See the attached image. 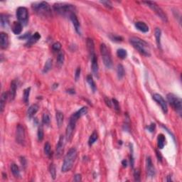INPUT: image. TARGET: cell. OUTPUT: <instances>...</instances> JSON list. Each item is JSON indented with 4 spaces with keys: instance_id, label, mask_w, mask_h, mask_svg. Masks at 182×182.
Here are the masks:
<instances>
[{
    "instance_id": "1",
    "label": "cell",
    "mask_w": 182,
    "mask_h": 182,
    "mask_svg": "<svg viewBox=\"0 0 182 182\" xmlns=\"http://www.w3.org/2000/svg\"><path fill=\"white\" fill-rule=\"evenodd\" d=\"M76 156L77 151L75 148L72 147L71 149H69L68 153L65 156L64 160H63V163L61 168L62 172H68L73 168Z\"/></svg>"
},
{
    "instance_id": "2",
    "label": "cell",
    "mask_w": 182,
    "mask_h": 182,
    "mask_svg": "<svg viewBox=\"0 0 182 182\" xmlns=\"http://www.w3.org/2000/svg\"><path fill=\"white\" fill-rule=\"evenodd\" d=\"M130 42L132 45V46L136 50H137L140 54L145 56H150V53H149V49H148V48H149L148 44L145 41L142 40L141 38H137V37H131L130 38Z\"/></svg>"
},
{
    "instance_id": "3",
    "label": "cell",
    "mask_w": 182,
    "mask_h": 182,
    "mask_svg": "<svg viewBox=\"0 0 182 182\" xmlns=\"http://www.w3.org/2000/svg\"><path fill=\"white\" fill-rule=\"evenodd\" d=\"M54 9L58 14L63 16L70 17L72 14H75V7L71 4L67 3H56L54 4Z\"/></svg>"
},
{
    "instance_id": "4",
    "label": "cell",
    "mask_w": 182,
    "mask_h": 182,
    "mask_svg": "<svg viewBox=\"0 0 182 182\" xmlns=\"http://www.w3.org/2000/svg\"><path fill=\"white\" fill-rule=\"evenodd\" d=\"M32 8L36 14H38L40 16H42V17H48L52 15L51 7L46 1L34 3L32 6Z\"/></svg>"
},
{
    "instance_id": "5",
    "label": "cell",
    "mask_w": 182,
    "mask_h": 182,
    "mask_svg": "<svg viewBox=\"0 0 182 182\" xmlns=\"http://www.w3.org/2000/svg\"><path fill=\"white\" fill-rule=\"evenodd\" d=\"M167 100L169 103L170 105L172 107V108L177 111L179 115H181L182 110V100L178 96L175 95L172 93H169L167 95Z\"/></svg>"
},
{
    "instance_id": "6",
    "label": "cell",
    "mask_w": 182,
    "mask_h": 182,
    "mask_svg": "<svg viewBox=\"0 0 182 182\" xmlns=\"http://www.w3.org/2000/svg\"><path fill=\"white\" fill-rule=\"evenodd\" d=\"M100 54H101L103 63L105 67L107 69H111L112 66V58L107 46L105 44H102L100 45Z\"/></svg>"
},
{
    "instance_id": "7",
    "label": "cell",
    "mask_w": 182,
    "mask_h": 182,
    "mask_svg": "<svg viewBox=\"0 0 182 182\" xmlns=\"http://www.w3.org/2000/svg\"><path fill=\"white\" fill-rule=\"evenodd\" d=\"M143 3L146 4V5H148V7L149 8L152 9L155 12V14L158 16L164 22H167L168 21V18H167V16L165 13L164 12L163 10L159 7V5L156 4V3L153 2V1H144Z\"/></svg>"
},
{
    "instance_id": "8",
    "label": "cell",
    "mask_w": 182,
    "mask_h": 182,
    "mask_svg": "<svg viewBox=\"0 0 182 182\" xmlns=\"http://www.w3.org/2000/svg\"><path fill=\"white\" fill-rule=\"evenodd\" d=\"M17 17L23 26H26L29 21V12L26 7H20L17 10Z\"/></svg>"
},
{
    "instance_id": "9",
    "label": "cell",
    "mask_w": 182,
    "mask_h": 182,
    "mask_svg": "<svg viewBox=\"0 0 182 182\" xmlns=\"http://www.w3.org/2000/svg\"><path fill=\"white\" fill-rule=\"evenodd\" d=\"M69 123L68 125L67 128H66V137L67 141H71L73 138L74 130H75V125H76L77 122H78V120L75 119L73 116H71L70 120H69Z\"/></svg>"
},
{
    "instance_id": "10",
    "label": "cell",
    "mask_w": 182,
    "mask_h": 182,
    "mask_svg": "<svg viewBox=\"0 0 182 182\" xmlns=\"http://www.w3.org/2000/svg\"><path fill=\"white\" fill-rule=\"evenodd\" d=\"M16 140L21 145H24L26 142V134L25 130L21 125H18L16 130Z\"/></svg>"
},
{
    "instance_id": "11",
    "label": "cell",
    "mask_w": 182,
    "mask_h": 182,
    "mask_svg": "<svg viewBox=\"0 0 182 182\" xmlns=\"http://www.w3.org/2000/svg\"><path fill=\"white\" fill-rule=\"evenodd\" d=\"M153 99L161 106L164 113L167 114V112H168V106H167V103L164 99V97L161 95L158 94V93H155L153 95Z\"/></svg>"
},
{
    "instance_id": "12",
    "label": "cell",
    "mask_w": 182,
    "mask_h": 182,
    "mask_svg": "<svg viewBox=\"0 0 182 182\" xmlns=\"http://www.w3.org/2000/svg\"><path fill=\"white\" fill-rule=\"evenodd\" d=\"M146 173H147V176L149 177H154L155 175V168L154 167L153 164H152V159L150 156H147L146 160Z\"/></svg>"
},
{
    "instance_id": "13",
    "label": "cell",
    "mask_w": 182,
    "mask_h": 182,
    "mask_svg": "<svg viewBox=\"0 0 182 182\" xmlns=\"http://www.w3.org/2000/svg\"><path fill=\"white\" fill-rule=\"evenodd\" d=\"M64 136L61 135L60 137V138H59L57 145H56V156L57 158H60L62 156V154H63V150H64Z\"/></svg>"
},
{
    "instance_id": "14",
    "label": "cell",
    "mask_w": 182,
    "mask_h": 182,
    "mask_svg": "<svg viewBox=\"0 0 182 182\" xmlns=\"http://www.w3.org/2000/svg\"><path fill=\"white\" fill-rule=\"evenodd\" d=\"M91 58V69L93 71V73L94 74V75L97 78H98V74H99V66H98V63H97V58L96 54L93 55Z\"/></svg>"
},
{
    "instance_id": "15",
    "label": "cell",
    "mask_w": 182,
    "mask_h": 182,
    "mask_svg": "<svg viewBox=\"0 0 182 182\" xmlns=\"http://www.w3.org/2000/svg\"><path fill=\"white\" fill-rule=\"evenodd\" d=\"M70 19L71 20L73 25L75 28V30L77 33L79 35H81V24H80L79 20H78V17H77L76 14H72L70 16Z\"/></svg>"
},
{
    "instance_id": "16",
    "label": "cell",
    "mask_w": 182,
    "mask_h": 182,
    "mask_svg": "<svg viewBox=\"0 0 182 182\" xmlns=\"http://www.w3.org/2000/svg\"><path fill=\"white\" fill-rule=\"evenodd\" d=\"M17 81H13L11 83V85H10L9 91V98L10 101H12L14 100L16 97V93H17Z\"/></svg>"
},
{
    "instance_id": "17",
    "label": "cell",
    "mask_w": 182,
    "mask_h": 182,
    "mask_svg": "<svg viewBox=\"0 0 182 182\" xmlns=\"http://www.w3.org/2000/svg\"><path fill=\"white\" fill-rule=\"evenodd\" d=\"M9 36L7 34L4 32L0 33V46L2 49H6L9 46Z\"/></svg>"
},
{
    "instance_id": "18",
    "label": "cell",
    "mask_w": 182,
    "mask_h": 182,
    "mask_svg": "<svg viewBox=\"0 0 182 182\" xmlns=\"http://www.w3.org/2000/svg\"><path fill=\"white\" fill-rule=\"evenodd\" d=\"M134 26H135V28L137 30L142 32V33H147L149 30V26L146 25V23H144V22L143 21L136 22V23L134 24Z\"/></svg>"
},
{
    "instance_id": "19",
    "label": "cell",
    "mask_w": 182,
    "mask_h": 182,
    "mask_svg": "<svg viewBox=\"0 0 182 182\" xmlns=\"http://www.w3.org/2000/svg\"><path fill=\"white\" fill-rule=\"evenodd\" d=\"M22 29H23V25L19 21H14L11 25V30L13 33L16 35H19L21 33Z\"/></svg>"
},
{
    "instance_id": "20",
    "label": "cell",
    "mask_w": 182,
    "mask_h": 182,
    "mask_svg": "<svg viewBox=\"0 0 182 182\" xmlns=\"http://www.w3.org/2000/svg\"><path fill=\"white\" fill-rule=\"evenodd\" d=\"M86 44L87 48H88V54H89V56L91 57L93 55L95 54V44L94 42H93V40L91 38H87Z\"/></svg>"
},
{
    "instance_id": "21",
    "label": "cell",
    "mask_w": 182,
    "mask_h": 182,
    "mask_svg": "<svg viewBox=\"0 0 182 182\" xmlns=\"http://www.w3.org/2000/svg\"><path fill=\"white\" fill-rule=\"evenodd\" d=\"M40 38H41V35H40L39 33H38V32H36L33 36H31L30 38L27 40V42H26V46H32V45L36 44Z\"/></svg>"
},
{
    "instance_id": "22",
    "label": "cell",
    "mask_w": 182,
    "mask_h": 182,
    "mask_svg": "<svg viewBox=\"0 0 182 182\" xmlns=\"http://www.w3.org/2000/svg\"><path fill=\"white\" fill-rule=\"evenodd\" d=\"M39 109V106L37 104H34L32 105H31L29 107V108L27 110V116L29 118H32L35 115V114L38 111Z\"/></svg>"
},
{
    "instance_id": "23",
    "label": "cell",
    "mask_w": 182,
    "mask_h": 182,
    "mask_svg": "<svg viewBox=\"0 0 182 182\" xmlns=\"http://www.w3.org/2000/svg\"><path fill=\"white\" fill-rule=\"evenodd\" d=\"M154 36L156 38V42L158 48L162 49V44H161V36H162V31L159 28H156L154 32Z\"/></svg>"
},
{
    "instance_id": "24",
    "label": "cell",
    "mask_w": 182,
    "mask_h": 182,
    "mask_svg": "<svg viewBox=\"0 0 182 182\" xmlns=\"http://www.w3.org/2000/svg\"><path fill=\"white\" fill-rule=\"evenodd\" d=\"M9 97V95L7 93H3L1 96V100H0V110L2 113L4 112V107H5L6 102H7V99Z\"/></svg>"
},
{
    "instance_id": "25",
    "label": "cell",
    "mask_w": 182,
    "mask_h": 182,
    "mask_svg": "<svg viewBox=\"0 0 182 182\" xmlns=\"http://www.w3.org/2000/svg\"><path fill=\"white\" fill-rule=\"evenodd\" d=\"M0 21H1V26L4 28H7L9 24V19L7 14H1L0 15Z\"/></svg>"
},
{
    "instance_id": "26",
    "label": "cell",
    "mask_w": 182,
    "mask_h": 182,
    "mask_svg": "<svg viewBox=\"0 0 182 182\" xmlns=\"http://www.w3.org/2000/svg\"><path fill=\"white\" fill-rule=\"evenodd\" d=\"M56 122L58 126V128H60L61 125L63 123V119H64V116H63V113L60 111H57L56 113Z\"/></svg>"
},
{
    "instance_id": "27",
    "label": "cell",
    "mask_w": 182,
    "mask_h": 182,
    "mask_svg": "<svg viewBox=\"0 0 182 182\" xmlns=\"http://www.w3.org/2000/svg\"><path fill=\"white\" fill-rule=\"evenodd\" d=\"M165 142H166V138L164 134H160L158 135L157 137V145L159 149H163L165 146Z\"/></svg>"
},
{
    "instance_id": "28",
    "label": "cell",
    "mask_w": 182,
    "mask_h": 182,
    "mask_svg": "<svg viewBox=\"0 0 182 182\" xmlns=\"http://www.w3.org/2000/svg\"><path fill=\"white\" fill-rule=\"evenodd\" d=\"M11 172H12L13 175L14 176V177L16 178H19L20 177V171H19V168L18 166L16 164L13 163L11 164Z\"/></svg>"
},
{
    "instance_id": "29",
    "label": "cell",
    "mask_w": 182,
    "mask_h": 182,
    "mask_svg": "<svg viewBox=\"0 0 182 182\" xmlns=\"http://www.w3.org/2000/svg\"><path fill=\"white\" fill-rule=\"evenodd\" d=\"M87 82L89 84L90 87H91V90L93 91V93L96 91V85H95V83L94 80H93V75H88L86 78Z\"/></svg>"
},
{
    "instance_id": "30",
    "label": "cell",
    "mask_w": 182,
    "mask_h": 182,
    "mask_svg": "<svg viewBox=\"0 0 182 182\" xmlns=\"http://www.w3.org/2000/svg\"><path fill=\"white\" fill-rule=\"evenodd\" d=\"M117 74H118V78L119 80L122 79L125 75V69L122 64H118L117 66Z\"/></svg>"
},
{
    "instance_id": "31",
    "label": "cell",
    "mask_w": 182,
    "mask_h": 182,
    "mask_svg": "<svg viewBox=\"0 0 182 182\" xmlns=\"http://www.w3.org/2000/svg\"><path fill=\"white\" fill-rule=\"evenodd\" d=\"M51 68H52V60H51V58H49L46 60L45 65H44V69H43V73H48V72L51 70Z\"/></svg>"
},
{
    "instance_id": "32",
    "label": "cell",
    "mask_w": 182,
    "mask_h": 182,
    "mask_svg": "<svg viewBox=\"0 0 182 182\" xmlns=\"http://www.w3.org/2000/svg\"><path fill=\"white\" fill-rule=\"evenodd\" d=\"M30 92H31V88H26V89L24 90V91L23 99H24V102L26 104H28V103H29Z\"/></svg>"
},
{
    "instance_id": "33",
    "label": "cell",
    "mask_w": 182,
    "mask_h": 182,
    "mask_svg": "<svg viewBox=\"0 0 182 182\" xmlns=\"http://www.w3.org/2000/svg\"><path fill=\"white\" fill-rule=\"evenodd\" d=\"M97 137H98V136H97V132H96L95 131L93 132L92 133L91 137H90L89 140H88V144H89L90 146H91L96 141H97Z\"/></svg>"
},
{
    "instance_id": "34",
    "label": "cell",
    "mask_w": 182,
    "mask_h": 182,
    "mask_svg": "<svg viewBox=\"0 0 182 182\" xmlns=\"http://www.w3.org/2000/svg\"><path fill=\"white\" fill-rule=\"evenodd\" d=\"M65 60V54L63 51H60L57 56V63L59 65H63Z\"/></svg>"
},
{
    "instance_id": "35",
    "label": "cell",
    "mask_w": 182,
    "mask_h": 182,
    "mask_svg": "<svg viewBox=\"0 0 182 182\" xmlns=\"http://www.w3.org/2000/svg\"><path fill=\"white\" fill-rule=\"evenodd\" d=\"M117 55L120 58L125 59L128 56V53H127L126 50L123 49V48H120L117 51Z\"/></svg>"
},
{
    "instance_id": "36",
    "label": "cell",
    "mask_w": 182,
    "mask_h": 182,
    "mask_svg": "<svg viewBox=\"0 0 182 182\" xmlns=\"http://www.w3.org/2000/svg\"><path fill=\"white\" fill-rule=\"evenodd\" d=\"M42 122L44 125H49L51 122V118L48 113H44L42 115Z\"/></svg>"
},
{
    "instance_id": "37",
    "label": "cell",
    "mask_w": 182,
    "mask_h": 182,
    "mask_svg": "<svg viewBox=\"0 0 182 182\" xmlns=\"http://www.w3.org/2000/svg\"><path fill=\"white\" fill-rule=\"evenodd\" d=\"M51 146L50 143L48 142H46V144H44V153L46 156H50L51 154Z\"/></svg>"
},
{
    "instance_id": "38",
    "label": "cell",
    "mask_w": 182,
    "mask_h": 182,
    "mask_svg": "<svg viewBox=\"0 0 182 182\" xmlns=\"http://www.w3.org/2000/svg\"><path fill=\"white\" fill-rule=\"evenodd\" d=\"M37 135H38V141L41 142L44 140V129H43L42 126H39L38 130V133H37Z\"/></svg>"
},
{
    "instance_id": "39",
    "label": "cell",
    "mask_w": 182,
    "mask_h": 182,
    "mask_svg": "<svg viewBox=\"0 0 182 182\" xmlns=\"http://www.w3.org/2000/svg\"><path fill=\"white\" fill-rule=\"evenodd\" d=\"M56 166L54 164H51L50 165V174H51V177L53 179H56Z\"/></svg>"
},
{
    "instance_id": "40",
    "label": "cell",
    "mask_w": 182,
    "mask_h": 182,
    "mask_svg": "<svg viewBox=\"0 0 182 182\" xmlns=\"http://www.w3.org/2000/svg\"><path fill=\"white\" fill-rule=\"evenodd\" d=\"M109 38L112 41H115V42H121L123 41V38L120 36H118V35L111 34L109 35Z\"/></svg>"
},
{
    "instance_id": "41",
    "label": "cell",
    "mask_w": 182,
    "mask_h": 182,
    "mask_svg": "<svg viewBox=\"0 0 182 182\" xmlns=\"http://www.w3.org/2000/svg\"><path fill=\"white\" fill-rule=\"evenodd\" d=\"M52 48L54 51L56 52H59L61 49V44L60 42H56L53 44Z\"/></svg>"
},
{
    "instance_id": "42",
    "label": "cell",
    "mask_w": 182,
    "mask_h": 182,
    "mask_svg": "<svg viewBox=\"0 0 182 182\" xmlns=\"http://www.w3.org/2000/svg\"><path fill=\"white\" fill-rule=\"evenodd\" d=\"M134 180L136 181H140V171L139 169L134 170Z\"/></svg>"
},
{
    "instance_id": "43",
    "label": "cell",
    "mask_w": 182,
    "mask_h": 182,
    "mask_svg": "<svg viewBox=\"0 0 182 182\" xmlns=\"http://www.w3.org/2000/svg\"><path fill=\"white\" fill-rule=\"evenodd\" d=\"M112 105H113L114 109L116 111H119L120 110V105H119V103L117 100L115 99H112Z\"/></svg>"
},
{
    "instance_id": "44",
    "label": "cell",
    "mask_w": 182,
    "mask_h": 182,
    "mask_svg": "<svg viewBox=\"0 0 182 182\" xmlns=\"http://www.w3.org/2000/svg\"><path fill=\"white\" fill-rule=\"evenodd\" d=\"M81 69L80 67L77 68L76 71H75V81H78V79L80 78V76H81Z\"/></svg>"
},
{
    "instance_id": "45",
    "label": "cell",
    "mask_w": 182,
    "mask_h": 182,
    "mask_svg": "<svg viewBox=\"0 0 182 182\" xmlns=\"http://www.w3.org/2000/svg\"><path fill=\"white\" fill-rule=\"evenodd\" d=\"M20 162H21V166L22 167H23V169L26 168V164H27V162H26V159H25L24 156H21Z\"/></svg>"
},
{
    "instance_id": "46",
    "label": "cell",
    "mask_w": 182,
    "mask_h": 182,
    "mask_svg": "<svg viewBox=\"0 0 182 182\" xmlns=\"http://www.w3.org/2000/svg\"><path fill=\"white\" fill-rule=\"evenodd\" d=\"M155 128H156V124L155 123H152L151 125H149V126L147 127V130H149L150 132H154Z\"/></svg>"
},
{
    "instance_id": "47",
    "label": "cell",
    "mask_w": 182,
    "mask_h": 182,
    "mask_svg": "<svg viewBox=\"0 0 182 182\" xmlns=\"http://www.w3.org/2000/svg\"><path fill=\"white\" fill-rule=\"evenodd\" d=\"M100 3L103 4H104L105 6L106 7H107V8H112V3H111V1H100Z\"/></svg>"
},
{
    "instance_id": "48",
    "label": "cell",
    "mask_w": 182,
    "mask_h": 182,
    "mask_svg": "<svg viewBox=\"0 0 182 182\" xmlns=\"http://www.w3.org/2000/svg\"><path fill=\"white\" fill-rule=\"evenodd\" d=\"M31 36H31L30 33L29 32V33L24 34L23 36H19V39H26V40H28L29 38H30Z\"/></svg>"
},
{
    "instance_id": "49",
    "label": "cell",
    "mask_w": 182,
    "mask_h": 182,
    "mask_svg": "<svg viewBox=\"0 0 182 182\" xmlns=\"http://www.w3.org/2000/svg\"><path fill=\"white\" fill-rule=\"evenodd\" d=\"M81 180H82V177H81V174H76V175H75V177H74V181L78 182L81 181Z\"/></svg>"
},
{
    "instance_id": "50",
    "label": "cell",
    "mask_w": 182,
    "mask_h": 182,
    "mask_svg": "<svg viewBox=\"0 0 182 182\" xmlns=\"http://www.w3.org/2000/svg\"><path fill=\"white\" fill-rule=\"evenodd\" d=\"M105 101L106 105H107V106H109V107H112V100H110L109 98H107V97H105Z\"/></svg>"
},
{
    "instance_id": "51",
    "label": "cell",
    "mask_w": 182,
    "mask_h": 182,
    "mask_svg": "<svg viewBox=\"0 0 182 182\" xmlns=\"http://www.w3.org/2000/svg\"><path fill=\"white\" fill-rule=\"evenodd\" d=\"M156 156H157V159L159 162H162V156L161 154V153L159 152H158L157 150H156Z\"/></svg>"
},
{
    "instance_id": "52",
    "label": "cell",
    "mask_w": 182,
    "mask_h": 182,
    "mask_svg": "<svg viewBox=\"0 0 182 182\" xmlns=\"http://www.w3.org/2000/svg\"><path fill=\"white\" fill-rule=\"evenodd\" d=\"M67 92L69 93H71V94H75V90H73V89H69V90H68L67 91Z\"/></svg>"
},
{
    "instance_id": "53",
    "label": "cell",
    "mask_w": 182,
    "mask_h": 182,
    "mask_svg": "<svg viewBox=\"0 0 182 182\" xmlns=\"http://www.w3.org/2000/svg\"><path fill=\"white\" fill-rule=\"evenodd\" d=\"M122 165H123L124 167H127V164H128V162H127V161L125 160H125L122 161Z\"/></svg>"
},
{
    "instance_id": "54",
    "label": "cell",
    "mask_w": 182,
    "mask_h": 182,
    "mask_svg": "<svg viewBox=\"0 0 182 182\" xmlns=\"http://www.w3.org/2000/svg\"><path fill=\"white\" fill-rule=\"evenodd\" d=\"M167 181H171V179L170 178V176H168V177H167Z\"/></svg>"
}]
</instances>
